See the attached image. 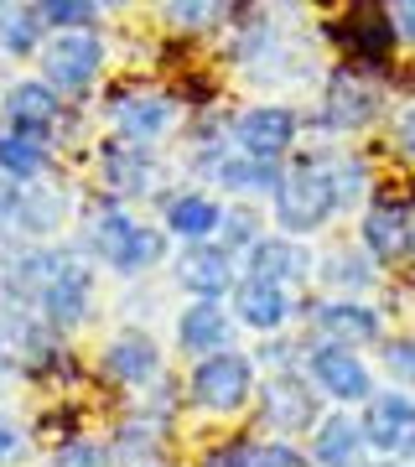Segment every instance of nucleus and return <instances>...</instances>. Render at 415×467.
Listing matches in <instances>:
<instances>
[{"label": "nucleus", "instance_id": "obj_7", "mask_svg": "<svg viewBox=\"0 0 415 467\" xmlns=\"http://www.w3.org/2000/svg\"><path fill=\"white\" fill-rule=\"evenodd\" d=\"M104 119H109V135L119 140H135V146H156L182 125V99L177 88H156V84H115L104 94Z\"/></svg>", "mask_w": 415, "mask_h": 467}, {"label": "nucleus", "instance_id": "obj_1", "mask_svg": "<svg viewBox=\"0 0 415 467\" xmlns=\"http://www.w3.org/2000/svg\"><path fill=\"white\" fill-rule=\"evenodd\" d=\"M73 244L88 254V265H104L119 281H140L156 265H166V254H171V239L161 234V223H146L135 208L104 198V192L78 213Z\"/></svg>", "mask_w": 415, "mask_h": 467}, {"label": "nucleus", "instance_id": "obj_32", "mask_svg": "<svg viewBox=\"0 0 415 467\" xmlns=\"http://www.w3.org/2000/svg\"><path fill=\"white\" fill-rule=\"evenodd\" d=\"M379 368L389 374L395 389H410V395H415V333H384Z\"/></svg>", "mask_w": 415, "mask_h": 467}, {"label": "nucleus", "instance_id": "obj_26", "mask_svg": "<svg viewBox=\"0 0 415 467\" xmlns=\"http://www.w3.org/2000/svg\"><path fill=\"white\" fill-rule=\"evenodd\" d=\"M281 177H285V167H265V161H249V156L229 150V156L213 167V177H208V182H213L229 202H249V208H254V202L275 198Z\"/></svg>", "mask_w": 415, "mask_h": 467}, {"label": "nucleus", "instance_id": "obj_25", "mask_svg": "<svg viewBox=\"0 0 415 467\" xmlns=\"http://www.w3.org/2000/svg\"><path fill=\"white\" fill-rule=\"evenodd\" d=\"M166 441H171L166 420L130 410L109 436V457H115V467H166Z\"/></svg>", "mask_w": 415, "mask_h": 467}, {"label": "nucleus", "instance_id": "obj_14", "mask_svg": "<svg viewBox=\"0 0 415 467\" xmlns=\"http://www.w3.org/2000/svg\"><path fill=\"white\" fill-rule=\"evenodd\" d=\"M254 416L275 441H296V436H312V426L322 420V395L306 384L301 368L265 374L254 389Z\"/></svg>", "mask_w": 415, "mask_h": 467}, {"label": "nucleus", "instance_id": "obj_34", "mask_svg": "<svg viewBox=\"0 0 415 467\" xmlns=\"http://www.w3.org/2000/svg\"><path fill=\"white\" fill-rule=\"evenodd\" d=\"M249 467H312L301 441H275V436H254L249 447Z\"/></svg>", "mask_w": 415, "mask_h": 467}, {"label": "nucleus", "instance_id": "obj_24", "mask_svg": "<svg viewBox=\"0 0 415 467\" xmlns=\"http://www.w3.org/2000/svg\"><path fill=\"white\" fill-rule=\"evenodd\" d=\"M368 447L353 410H322V420L306 436V462L312 467H364Z\"/></svg>", "mask_w": 415, "mask_h": 467}, {"label": "nucleus", "instance_id": "obj_11", "mask_svg": "<svg viewBox=\"0 0 415 467\" xmlns=\"http://www.w3.org/2000/svg\"><path fill=\"white\" fill-rule=\"evenodd\" d=\"M353 416H358V431H364L368 457L415 467V395H410V389L379 384V389L353 410Z\"/></svg>", "mask_w": 415, "mask_h": 467}, {"label": "nucleus", "instance_id": "obj_18", "mask_svg": "<svg viewBox=\"0 0 415 467\" xmlns=\"http://www.w3.org/2000/svg\"><path fill=\"white\" fill-rule=\"evenodd\" d=\"M99 374L115 389H150L166 374V353L146 327H119L104 337L99 348Z\"/></svg>", "mask_w": 415, "mask_h": 467}, {"label": "nucleus", "instance_id": "obj_20", "mask_svg": "<svg viewBox=\"0 0 415 467\" xmlns=\"http://www.w3.org/2000/svg\"><path fill=\"white\" fill-rule=\"evenodd\" d=\"M229 312H233V322H239V333L281 337L285 327L301 317V296H291L281 285L254 281V275H239V285L229 291Z\"/></svg>", "mask_w": 415, "mask_h": 467}, {"label": "nucleus", "instance_id": "obj_30", "mask_svg": "<svg viewBox=\"0 0 415 467\" xmlns=\"http://www.w3.org/2000/svg\"><path fill=\"white\" fill-rule=\"evenodd\" d=\"M265 218L260 208H249V202H223V223H218V244L233 254V260H244L260 239H265Z\"/></svg>", "mask_w": 415, "mask_h": 467}, {"label": "nucleus", "instance_id": "obj_33", "mask_svg": "<svg viewBox=\"0 0 415 467\" xmlns=\"http://www.w3.org/2000/svg\"><path fill=\"white\" fill-rule=\"evenodd\" d=\"M47 467H115V457H109V441L78 431V436H67V441L52 447Z\"/></svg>", "mask_w": 415, "mask_h": 467}, {"label": "nucleus", "instance_id": "obj_3", "mask_svg": "<svg viewBox=\"0 0 415 467\" xmlns=\"http://www.w3.org/2000/svg\"><path fill=\"white\" fill-rule=\"evenodd\" d=\"M384 78H368V73H358V67H343L332 63L327 73H322V99H316V109L306 115V130L316 135H364L374 119L384 115Z\"/></svg>", "mask_w": 415, "mask_h": 467}, {"label": "nucleus", "instance_id": "obj_22", "mask_svg": "<svg viewBox=\"0 0 415 467\" xmlns=\"http://www.w3.org/2000/svg\"><path fill=\"white\" fill-rule=\"evenodd\" d=\"M177 353H187L192 364L208 358V353H223L233 348V337H239V322H233L229 301H187L182 312H177Z\"/></svg>", "mask_w": 415, "mask_h": 467}, {"label": "nucleus", "instance_id": "obj_12", "mask_svg": "<svg viewBox=\"0 0 415 467\" xmlns=\"http://www.w3.org/2000/svg\"><path fill=\"white\" fill-rule=\"evenodd\" d=\"M301 374H306V384H312L316 395H322V405H332V410H358L379 389L364 353L337 348V343H312V337H306Z\"/></svg>", "mask_w": 415, "mask_h": 467}, {"label": "nucleus", "instance_id": "obj_5", "mask_svg": "<svg viewBox=\"0 0 415 467\" xmlns=\"http://www.w3.org/2000/svg\"><path fill=\"white\" fill-rule=\"evenodd\" d=\"M322 36H327V47L337 52L343 67H358L368 78H389L399 52V36L389 26V5H348V11L322 21Z\"/></svg>", "mask_w": 415, "mask_h": 467}, {"label": "nucleus", "instance_id": "obj_16", "mask_svg": "<svg viewBox=\"0 0 415 467\" xmlns=\"http://www.w3.org/2000/svg\"><path fill=\"white\" fill-rule=\"evenodd\" d=\"M83 213V198L73 192L67 182L47 177V182H32L21 187V202H16V218H11V234L21 244H57V234Z\"/></svg>", "mask_w": 415, "mask_h": 467}, {"label": "nucleus", "instance_id": "obj_19", "mask_svg": "<svg viewBox=\"0 0 415 467\" xmlns=\"http://www.w3.org/2000/svg\"><path fill=\"white\" fill-rule=\"evenodd\" d=\"M239 265H244L239 275L281 285V291H291V296H301V291L316 281V250L306 244V239H285V234H265Z\"/></svg>", "mask_w": 415, "mask_h": 467}, {"label": "nucleus", "instance_id": "obj_37", "mask_svg": "<svg viewBox=\"0 0 415 467\" xmlns=\"http://www.w3.org/2000/svg\"><path fill=\"white\" fill-rule=\"evenodd\" d=\"M389 146H395L405 161H415V99L395 109V119H389Z\"/></svg>", "mask_w": 415, "mask_h": 467}, {"label": "nucleus", "instance_id": "obj_6", "mask_svg": "<svg viewBox=\"0 0 415 467\" xmlns=\"http://www.w3.org/2000/svg\"><path fill=\"white\" fill-rule=\"evenodd\" d=\"M36 78L63 94V99H88L99 88L104 67H109V47H104L99 32H47L42 52L32 57Z\"/></svg>", "mask_w": 415, "mask_h": 467}, {"label": "nucleus", "instance_id": "obj_39", "mask_svg": "<svg viewBox=\"0 0 415 467\" xmlns=\"http://www.w3.org/2000/svg\"><path fill=\"white\" fill-rule=\"evenodd\" d=\"M16 202H21V187L0 177V234H11V218H16Z\"/></svg>", "mask_w": 415, "mask_h": 467}, {"label": "nucleus", "instance_id": "obj_9", "mask_svg": "<svg viewBox=\"0 0 415 467\" xmlns=\"http://www.w3.org/2000/svg\"><path fill=\"white\" fill-rule=\"evenodd\" d=\"M353 244L379 270L415 265V213H410V202H405V192H384L374 182L368 202L358 208V239Z\"/></svg>", "mask_w": 415, "mask_h": 467}, {"label": "nucleus", "instance_id": "obj_27", "mask_svg": "<svg viewBox=\"0 0 415 467\" xmlns=\"http://www.w3.org/2000/svg\"><path fill=\"white\" fill-rule=\"evenodd\" d=\"M0 177L16 182V187H32V182L57 177V140H36V135L0 130Z\"/></svg>", "mask_w": 415, "mask_h": 467}, {"label": "nucleus", "instance_id": "obj_15", "mask_svg": "<svg viewBox=\"0 0 415 467\" xmlns=\"http://www.w3.org/2000/svg\"><path fill=\"white\" fill-rule=\"evenodd\" d=\"M67 99L52 94L36 73L26 78H11L0 88V130L11 135H36V140H63V125H67Z\"/></svg>", "mask_w": 415, "mask_h": 467}, {"label": "nucleus", "instance_id": "obj_21", "mask_svg": "<svg viewBox=\"0 0 415 467\" xmlns=\"http://www.w3.org/2000/svg\"><path fill=\"white\" fill-rule=\"evenodd\" d=\"M223 223V198L208 187H177L161 202V234L171 244H208Z\"/></svg>", "mask_w": 415, "mask_h": 467}, {"label": "nucleus", "instance_id": "obj_23", "mask_svg": "<svg viewBox=\"0 0 415 467\" xmlns=\"http://www.w3.org/2000/svg\"><path fill=\"white\" fill-rule=\"evenodd\" d=\"M316 281H322V296H353L368 301L379 291L384 270L368 260L358 244H332L327 254H316Z\"/></svg>", "mask_w": 415, "mask_h": 467}, {"label": "nucleus", "instance_id": "obj_41", "mask_svg": "<svg viewBox=\"0 0 415 467\" xmlns=\"http://www.w3.org/2000/svg\"><path fill=\"white\" fill-rule=\"evenodd\" d=\"M374 467H405V462H374Z\"/></svg>", "mask_w": 415, "mask_h": 467}, {"label": "nucleus", "instance_id": "obj_31", "mask_svg": "<svg viewBox=\"0 0 415 467\" xmlns=\"http://www.w3.org/2000/svg\"><path fill=\"white\" fill-rule=\"evenodd\" d=\"M32 11L47 32H99L104 21V5L94 0H36Z\"/></svg>", "mask_w": 415, "mask_h": 467}, {"label": "nucleus", "instance_id": "obj_40", "mask_svg": "<svg viewBox=\"0 0 415 467\" xmlns=\"http://www.w3.org/2000/svg\"><path fill=\"white\" fill-rule=\"evenodd\" d=\"M405 202H410V213H415V182H410V192H405Z\"/></svg>", "mask_w": 415, "mask_h": 467}, {"label": "nucleus", "instance_id": "obj_2", "mask_svg": "<svg viewBox=\"0 0 415 467\" xmlns=\"http://www.w3.org/2000/svg\"><path fill=\"white\" fill-rule=\"evenodd\" d=\"M343 218V198H337V146H301L285 161V177L270 198V223L285 239H312Z\"/></svg>", "mask_w": 415, "mask_h": 467}, {"label": "nucleus", "instance_id": "obj_17", "mask_svg": "<svg viewBox=\"0 0 415 467\" xmlns=\"http://www.w3.org/2000/svg\"><path fill=\"white\" fill-rule=\"evenodd\" d=\"M166 270H171V285L187 301H229V291L239 285V260L218 239H208V244H177Z\"/></svg>", "mask_w": 415, "mask_h": 467}, {"label": "nucleus", "instance_id": "obj_4", "mask_svg": "<svg viewBox=\"0 0 415 467\" xmlns=\"http://www.w3.org/2000/svg\"><path fill=\"white\" fill-rule=\"evenodd\" d=\"M254 389H260V364H254V353H239V348L208 353L198 364H187V379H182L187 405L218 420L249 410Z\"/></svg>", "mask_w": 415, "mask_h": 467}, {"label": "nucleus", "instance_id": "obj_36", "mask_svg": "<svg viewBox=\"0 0 415 467\" xmlns=\"http://www.w3.org/2000/svg\"><path fill=\"white\" fill-rule=\"evenodd\" d=\"M32 441L36 436L26 431L11 410H0V467H21L26 457H32Z\"/></svg>", "mask_w": 415, "mask_h": 467}, {"label": "nucleus", "instance_id": "obj_28", "mask_svg": "<svg viewBox=\"0 0 415 467\" xmlns=\"http://www.w3.org/2000/svg\"><path fill=\"white\" fill-rule=\"evenodd\" d=\"M47 42V26L36 21L32 5H16V0H5L0 5V57H16V63H32L36 52Z\"/></svg>", "mask_w": 415, "mask_h": 467}, {"label": "nucleus", "instance_id": "obj_10", "mask_svg": "<svg viewBox=\"0 0 415 467\" xmlns=\"http://www.w3.org/2000/svg\"><path fill=\"white\" fill-rule=\"evenodd\" d=\"M99 182H104V198L115 202H166L161 187L171 182V161H166L156 146H135V140H119L109 135L99 146Z\"/></svg>", "mask_w": 415, "mask_h": 467}, {"label": "nucleus", "instance_id": "obj_35", "mask_svg": "<svg viewBox=\"0 0 415 467\" xmlns=\"http://www.w3.org/2000/svg\"><path fill=\"white\" fill-rule=\"evenodd\" d=\"M249 447H254V436H244V431L218 436V441H208L198 451V467H249Z\"/></svg>", "mask_w": 415, "mask_h": 467}, {"label": "nucleus", "instance_id": "obj_38", "mask_svg": "<svg viewBox=\"0 0 415 467\" xmlns=\"http://www.w3.org/2000/svg\"><path fill=\"white\" fill-rule=\"evenodd\" d=\"M389 26H395L399 47H415V0H399V5H389Z\"/></svg>", "mask_w": 415, "mask_h": 467}, {"label": "nucleus", "instance_id": "obj_29", "mask_svg": "<svg viewBox=\"0 0 415 467\" xmlns=\"http://www.w3.org/2000/svg\"><path fill=\"white\" fill-rule=\"evenodd\" d=\"M156 16H161L166 32L208 36V32H218V26L233 16V5H208V0H171V5H161V11H156Z\"/></svg>", "mask_w": 415, "mask_h": 467}, {"label": "nucleus", "instance_id": "obj_8", "mask_svg": "<svg viewBox=\"0 0 415 467\" xmlns=\"http://www.w3.org/2000/svg\"><path fill=\"white\" fill-rule=\"evenodd\" d=\"M301 135H306V115L296 104H244L229 115V146L265 167H285L301 150Z\"/></svg>", "mask_w": 415, "mask_h": 467}, {"label": "nucleus", "instance_id": "obj_13", "mask_svg": "<svg viewBox=\"0 0 415 467\" xmlns=\"http://www.w3.org/2000/svg\"><path fill=\"white\" fill-rule=\"evenodd\" d=\"M301 322L312 343H337V348H379L384 343V306L374 301H353V296H316L301 301Z\"/></svg>", "mask_w": 415, "mask_h": 467}]
</instances>
